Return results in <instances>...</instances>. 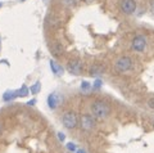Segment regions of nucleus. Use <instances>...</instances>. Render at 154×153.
<instances>
[{
	"label": "nucleus",
	"mask_w": 154,
	"mask_h": 153,
	"mask_svg": "<svg viewBox=\"0 0 154 153\" xmlns=\"http://www.w3.org/2000/svg\"><path fill=\"white\" fill-rule=\"evenodd\" d=\"M104 72V67L103 66H94V67H91V70H90V75L91 76H98L100 73H103Z\"/></svg>",
	"instance_id": "nucleus-11"
},
{
	"label": "nucleus",
	"mask_w": 154,
	"mask_h": 153,
	"mask_svg": "<svg viewBox=\"0 0 154 153\" xmlns=\"http://www.w3.org/2000/svg\"><path fill=\"white\" fill-rule=\"evenodd\" d=\"M35 103H36V100H35V99H32V100H30V102H28L27 104H28V106H33Z\"/></svg>",
	"instance_id": "nucleus-22"
},
{
	"label": "nucleus",
	"mask_w": 154,
	"mask_h": 153,
	"mask_svg": "<svg viewBox=\"0 0 154 153\" xmlns=\"http://www.w3.org/2000/svg\"><path fill=\"white\" fill-rule=\"evenodd\" d=\"M62 95L59 93H50L49 97H48V106H49L50 109H57L58 106L62 102Z\"/></svg>",
	"instance_id": "nucleus-7"
},
{
	"label": "nucleus",
	"mask_w": 154,
	"mask_h": 153,
	"mask_svg": "<svg viewBox=\"0 0 154 153\" xmlns=\"http://www.w3.org/2000/svg\"><path fill=\"white\" fill-rule=\"evenodd\" d=\"M77 153H86L84 149H79V151H77Z\"/></svg>",
	"instance_id": "nucleus-23"
},
{
	"label": "nucleus",
	"mask_w": 154,
	"mask_h": 153,
	"mask_svg": "<svg viewBox=\"0 0 154 153\" xmlns=\"http://www.w3.org/2000/svg\"><path fill=\"white\" fill-rule=\"evenodd\" d=\"M80 123H81V127L84 130H93L94 126H95V120H94V116H90V114H82L81 116V120H80Z\"/></svg>",
	"instance_id": "nucleus-6"
},
{
	"label": "nucleus",
	"mask_w": 154,
	"mask_h": 153,
	"mask_svg": "<svg viewBox=\"0 0 154 153\" xmlns=\"http://www.w3.org/2000/svg\"><path fill=\"white\" fill-rule=\"evenodd\" d=\"M50 68L53 71V73H55L57 76H60L63 75V67H62L58 62L55 61H50Z\"/></svg>",
	"instance_id": "nucleus-9"
},
{
	"label": "nucleus",
	"mask_w": 154,
	"mask_h": 153,
	"mask_svg": "<svg viewBox=\"0 0 154 153\" xmlns=\"http://www.w3.org/2000/svg\"><path fill=\"white\" fill-rule=\"evenodd\" d=\"M153 123H154V121H153Z\"/></svg>",
	"instance_id": "nucleus-27"
},
{
	"label": "nucleus",
	"mask_w": 154,
	"mask_h": 153,
	"mask_svg": "<svg viewBox=\"0 0 154 153\" xmlns=\"http://www.w3.org/2000/svg\"><path fill=\"white\" fill-rule=\"evenodd\" d=\"M62 122H63L66 129L72 130V129H75L77 126L79 120H77V116H76L75 112H66L63 114V117H62Z\"/></svg>",
	"instance_id": "nucleus-3"
},
{
	"label": "nucleus",
	"mask_w": 154,
	"mask_h": 153,
	"mask_svg": "<svg viewBox=\"0 0 154 153\" xmlns=\"http://www.w3.org/2000/svg\"><path fill=\"white\" fill-rule=\"evenodd\" d=\"M119 7H121V11L125 14L130 16V14H134L135 11H136V2L135 0H121Z\"/></svg>",
	"instance_id": "nucleus-5"
},
{
	"label": "nucleus",
	"mask_w": 154,
	"mask_h": 153,
	"mask_svg": "<svg viewBox=\"0 0 154 153\" xmlns=\"http://www.w3.org/2000/svg\"><path fill=\"white\" fill-rule=\"evenodd\" d=\"M3 7V3H0V8H2Z\"/></svg>",
	"instance_id": "nucleus-25"
},
{
	"label": "nucleus",
	"mask_w": 154,
	"mask_h": 153,
	"mask_svg": "<svg viewBox=\"0 0 154 153\" xmlns=\"http://www.w3.org/2000/svg\"><path fill=\"white\" fill-rule=\"evenodd\" d=\"M40 89H41V84L37 81V83H35V84L32 85L30 90H31V93H32V94H37L38 92H40Z\"/></svg>",
	"instance_id": "nucleus-13"
},
{
	"label": "nucleus",
	"mask_w": 154,
	"mask_h": 153,
	"mask_svg": "<svg viewBox=\"0 0 154 153\" xmlns=\"http://www.w3.org/2000/svg\"><path fill=\"white\" fill-rule=\"evenodd\" d=\"M63 3L66 4V5L71 7V5H73V4H75V0H63Z\"/></svg>",
	"instance_id": "nucleus-19"
},
{
	"label": "nucleus",
	"mask_w": 154,
	"mask_h": 153,
	"mask_svg": "<svg viewBox=\"0 0 154 153\" xmlns=\"http://www.w3.org/2000/svg\"><path fill=\"white\" fill-rule=\"evenodd\" d=\"M149 5H150V12L154 14V0H150V3H149Z\"/></svg>",
	"instance_id": "nucleus-21"
},
{
	"label": "nucleus",
	"mask_w": 154,
	"mask_h": 153,
	"mask_svg": "<svg viewBox=\"0 0 154 153\" xmlns=\"http://www.w3.org/2000/svg\"><path fill=\"white\" fill-rule=\"evenodd\" d=\"M134 66V62L132 59L127 55H123V57H119V58L114 62V70L117 71L118 73H125V72H128Z\"/></svg>",
	"instance_id": "nucleus-2"
},
{
	"label": "nucleus",
	"mask_w": 154,
	"mask_h": 153,
	"mask_svg": "<svg viewBox=\"0 0 154 153\" xmlns=\"http://www.w3.org/2000/svg\"><path fill=\"white\" fill-rule=\"evenodd\" d=\"M91 113H93L94 118H96V120H104V118L109 116L110 108L103 100H96V102L91 104Z\"/></svg>",
	"instance_id": "nucleus-1"
},
{
	"label": "nucleus",
	"mask_w": 154,
	"mask_h": 153,
	"mask_svg": "<svg viewBox=\"0 0 154 153\" xmlns=\"http://www.w3.org/2000/svg\"><path fill=\"white\" fill-rule=\"evenodd\" d=\"M81 89L82 90H89L90 89V84L88 83V81H84V83L81 84Z\"/></svg>",
	"instance_id": "nucleus-16"
},
{
	"label": "nucleus",
	"mask_w": 154,
	"mask_h": 153,
	"mask_svg": "<svg viewBox=\"0 0 154 153\" xmlns=\"http://www.w3.org/2000/svg\"><path fill=\"white\" fill-rule=\"evenodd\" d=\"M21 2H26V0H21Z\"/></svg>",
	"instance_id": "nucleus-26"
},
{
	"label": "nucleus",
	"mask_w": 154,
	"mask_h": 153,
	"mask_svg": "<svg viewBox=\"0 0 154 153\" xmlns=\"http://www.w3.org/2000/svg\"><path fill=\"white\" fill-rule=\"evenodd\" d=\"M18 98V94H17V90H8L3 94V100L4 102H11V100Z\"/></svg>",
	"instance_id": "nucleus-10"
},
{
	"label": "nucleus",
	"mask_w": 154,
	"mask_h": 153,
	"mask_svg": "<svg viewBox=\"0 0 154 153\" xmlns=\"http://www.w3.org/2000/svg\"><path fill=\"white\" fill-rule=\"evenodd\" d=\"M28 93H30V90H28V88L26 85H22V88L17 90L18 97H26V95H28Z\"/></svg>",
	"instance_id": "nucleus-12"
},
{
	"label": "nucleus",
	"mask_w": 154,
	"mask_h": 153,
	"mask_svg": "<svg viewBox=\"0 0 154 153\" xmlns=\"http://www.w3.org/2000/svg\"><path fill=\"white\" fill-rule=\"evenodd\" d=\"M50 49H51L53 52H54V54H55V55H59V54H60L62 48H60L59 45H58V46H55V45H53V46H51V45H50Z\"/></svg>",
	"instance_id": "nucleus-14"
},
{
	"label": "nucleus",
	"mask_w": 154,
	"mask_h": 153,
	"mask_svg": "<svg viewBox=\"0 0 154 153\" xmlns=\"http://www.w3.org/2000/svg\"><path fill=\"white\" fill-rule=\"evenodd\" d=\"M2 131H3V125H2V122H0V134H2Z\"/></svg>",
	"instance_id": "nucleus-24"
},
{
	"label": "nucleus",
	"mask_w": 154,
	"mask_h": 153,
	"mask_svg": "<svg viewBox=\"0 0 154 153\" xmlns=\"http://www.w3.org/2000/svg\"><path fill=\"white\" fill-rule=\"evenodd\" d=\"M58 139H59L60 142H64V139H66L64 134L63 133H58Z\"/></svg>",
	"instance_id": "nucleus-20"
},
{
	"label": "nucleus",
	"mask_w": 154,
	"mask_h": 153,
	"mask_svg": "<svg viewBox=\"0 0 154 153\" xmlns=\"http://www.w3.org/2000/svg\"><path fill=\"white\" fill-rule=\"evenodd\" d=\"M132 49L136 52V53H143L146 49V37L143 35H136L132 40Z\"/></svg>",
	"instance_id": "nucleus-4"
},
{
	"label": "nucleus",
	"mask_w": 154,
	"mask_h": 153,
	"mask_svg": "<svg viewBox=\"0 0 154 153\" xmlns=\"http://www.w3.org/2000/svg\"><path fill=\"white\" fill-rule=\"evenodd\" d=\"M67 149L68 151H72V152H75L77 148H76V144H73V143H68V144H67Z\"/></svg>",
	"instance_id": "nucleus-15"
},
{
	"label": "nucleus",
	"mask_w": 154,
	"mask_h": 153,
	"mask_svg": "<svg viewBox=\"0 0 154 153\" xmlns=\"http://www.w3.org/2000/svg\"><path fill=\"white\" fill-rule=\"evenodd\" d=\"M100 86H102V81H100V80H96L95 84H94V86H93V89H99Z\"/></svg>",
	"instance_id": "nucleus-17"
},
{
	"label": "nucleus",
	"mask_w": 154,
	"mask_h": 153,
	"mask_svg": "<svg viewBox=\"0 0 154 153\" xmlns=\"http://www.w3.org/2000/svg\"><path fill=\"white\" fill-rule=\"evenodd\" d=\"M68 72L72 75H80L82 72V62L79 59H73L68 63V67H67Z\"/></svg>",
	"instance_id": "nucleus-8"
},
{
	"label": "nucleus",
	"mask_w": 154,
	"mask_h": 153,
	"mask_svg": "<svg viewBox=\"0 0 154 153\" xmlns=\"http://www.w3.org/2000/svg\"><path fill=\"white\" fill-rule=\"evenodd\" d=\"M148 107L150 108V109H154V98L149 99V102H148Z\"/></svg>",
	"instance_id": "nucleus-18"
}]
</instances>
